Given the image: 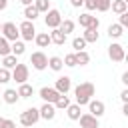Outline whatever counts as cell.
<instances>
[{"mask_svg": "<svg viewBox=\"0 0 128 128\" xmlns=\"http://www.w3.org/2000/svg\"><path fill=\"white\" fill-rule=\"evenodd\" d=\"M94 94H96V88H94L92 82H82V84H78V86L74 88V96H76V104H78V106L88 104Z\"/></svg>", "mask_w": 128, "mask_h": 128, "instance_id": "6da1fadb", "label": "cell"}, {"mask_svg": "<svg viewBox=\"0 0 128 128\" xmlns=\"http://www.w3.org/2000/svg\"><path fill=\"white\" fill-rule=\"evenodd\" d=\"M0 128H4V118H0Z\"/></svg>", "mask_w": 128, "mask_h": 128, "instance_id": "f6af8a7d", "label": "cell"}, {"mask_svg": "<svg viewBox=\"0 0 128 128\" xmlns=\"http://www.w3.org/2000/svg\"><path fill=\"white\" fill-rule=\"evenodd\" d=\"M108 56L112 62H124L126 60V52H124V46L118 44V42H112L108 46Z\"/></svg>", "mask_w": 128, "mask_h": 128, "instance_id": "277c9868", "label": "cell"}, {"mask_svg": "<svg viewBox=\"0 0 128 128\" xmlns=\"http://www.w3.org/2000/svg\"><path fill=\"white\" fill-rule=\"evenodd\" d=\"M38 94H40V98H42L44 102H48V104H54V102L58 100V96H60V94H58L54 88H50V86H42Z\"/></svg>", "mask_w": 128, "mask_h": 128, "instance_id": "8fae6325", "label": "cell"}, {"mask_svg": "<svg viewBox=\"0 0 128 128\" xmlns=\"http://www.w3.org/2000/svg\"><path fill=\"white\" fill-rule=\"evenodd\" d=\"M8 42H16L20 38V32H18V26L14 22H4L2 24V32H0Z\"/></svg>", "mask_w": 128, "mask_h": 128, "instance_id": "3957f363", "label": "cell"}, {"mask_svg": "<svg viewBox=\"0 0 128 128\" xmlns=\"http://www.w3.org/2000/svg\"><path fill=\"white\" fill-rule=\"evenodd\" d=\"M8 54H10V42L4 36H0V56H8Z\"/></svg>", "mask_w": 128, "mask_h": 128, "instance_id": "4dcf8cb0", "label": "cell"}, {"mask_svg": "<svg viewBox=\"0 0 128 128\" xmlns=\"http://www.w3.org/2000/svg\"><path fill=\"white\" fill-rule=\"evenodd\" d=\"M66 114H68L70 120H78L82 112H80V106H78V104H70V106L66 108Z\"/></svg>", "mask_w": 128, "mask_h": 128, "instance_id": "83f0119b", "label": "cell"}, {"mask_svg": "<svg viewBox=\"0 0 128 128\" xmlns=\"http://www.w3.org/2000/svg\"><path fill=\"white\" fill-rule=\"evenodd\" d=\"M44 22H46L48 28H58L60 22H62V14H60V10L50 8V10L46 12V16H44Z\"/></svg>", "mask_w": 128, "mask_h": 128, "instance_id": "52a82bcc", "label": "cell"}, {"mask_svg": "<svg viewBox=\"0 0 128 128\" xmlns=\"http://www.w3.org/2000/svg\"><path fill=\"white\" fill-rule=\"evenodd\" d=\"M20 128H26V126H20Z\"/></svg>", "mask_w": 128, "mask_h": 128, "instance_id": "7dc6e473", "label": "cell"}, {"mask_svg": "<svg viewBox=\"0 0 128 128\" xmlns=\"http://www.w3.org/2000/svg\"><path fill=\"white\" fill-rule=\"evenodd\" d=\"M50 34V42L52 44H56V46H64V42H66V34L60 30V28H52V32H48Z\"/></svg>", "mask_w": 128, "mask_h": 128, "instance_id": "9a60e30c", "label": "cell"}, {"mask_svg": "<svg viewBox=\"0 0 128 128\" xmlns=\"http://www.w3.org/2000/svg\"><path fill=\"white\" fill-rule=\"evenodd\" d=\"M10 74H12V80H16V84H24V82L28 80V74H30V72H28V66H26V64H20V62H18Z\"/></svg>", "mask_w": 128, "mask_h": 128, "instance_id": "8992f818", "label": "cell"}, {"mask_svg": "<svg viewBox=\"0 0 128 128\" xmlns=\"http://www.w3.org/2000/svg\"><path fill=\"white\" fill-rule=\"evenodd\" d=\"M120 100H122V104H128V88H124L120 92Z\"/></svg>", "mask_w": 128, "mask_h": 128, "instance_id": "74e56055", "label": "cell"}, {"mask_svg": "<svg viewBox=\"0 0 128 128\" xmlns=\"http://www.w3.org/2000/svg\"><path fill=\"white\" fill-rule=\"evenodd\" d=\"M6 6H8V0H0V12L6 10Z\"/></svg>", "mask_w": 128, "mask_h": 128, "instance_id": "b9f144b4", "label": "cell"}, {"mask_svg": "<svg viewBox=\"0 0 128 128\" xmlns=\"http://www.w3.org/2000/svg\"><path fill=\"white\" fill-rule=\"evenodd\" d=\"M48 68L54 70V72H60V70L64 68L62 58H60V56H50V58H48Z\"/></svg>", "mask_w": 128, "mask_h": 128, "instance_id": "7402d4cb", "label": "cell"}, {"mask_svg": "<svg viewBox=\"0 0 128 128\" xmlns=\"http://www.w3.org/2000/svg\"><path fill=\"white\" fill-rule=\"evenodd\" d=\"M110 4H112V0H96V10L98 12H108Z\"/></svg>", "mask_w": 128, "mask_h": 128, "instance_id": "1f68e13d", "label": "cell"}, {"mask_svg": "<svg viewBox=\"0 0 128 128\" xmlns=\"http://www.w3.org/2000/svg\"><path fill=\"white\" fill-rule=\"evenodd\" d=\"M74 26H76V24H74V20L66 18V20H62V22H60V26H58V28H60V30H62V32L68 36L70 32H74Z\"/></svg>", "mask_w": 128, "mask_h": 128, "instance_id": "4316f807", "label": "cell"}, {"mask_svg": "<svg viewBox=\"0 0 128 128\" xmlns=\"http://www.w3.org/2000/svg\"><path fill=\"white\" fill-rule=\"evenodd\" d=\"M122 84H124V86H128V72H124V74H122Z\"/></svg>", "mask_w": 128, "mask_h": 128, "instance_id": "60d3db41", "label": "cell"}, {"mask_svg": "<svg viewBox=\"0 0 128 128\" xmlns=\"http://www.w3.org/2000/svg\"><path fill=\"white\" fill-rule=\"evenodd\" d=\"M18 64V58L14 54H8V56H2V68L6 70H14V66Z\"/></svg>", "mask_w": 128, "mask_h": 128, "instance_id": "603a6c76", "label": "cell"}, {"mask_svg": "<svg viewBox=\"0 0 128 128\" xmlns=\"http://www.w3.org/2000/svg\"><path fill=\"white\" fill-rule=\"evenodd\" d=\"M118 24H120L122 28H126V26H128V12L120 14V18H118Z\"/></svg>", "mask_w": 128, "mask_h": 128, "instance_id": "d590c367", "label": "cell"}, {"mask_svg": "<svg viewBox=\"0 0 128 128\" xmlns=\"http://www.w3.org/2000/svg\"><path fill=\"white\" fill-rule=\"evenodd\" d=\"M82 38H84L86 44H94V42H98L100 34H98V30H94V28H86L84 34H82Z\"/></svg>", "mask_w": 128, "mask_h": 128, "instance_id": "2e32d148", "label": "cell"}, {"mask_svg": "<svg viewBox=\"0 0 128 128\" xmlns=\"http://www.w3.org/2000/svg\"><path fill=\"white\" fill-rule=\"evenodd\" d=\"M16 92H18V96H20V98H30V96L34 94V88H32L28 82H24V84H20V86H18V90H16Z\"/></svg>", "mask_w": 128, "mask_h": 128, "instance_id": "cb8c5ba5", "label": "cell"}, {"mask_svg": "<svg viewBox=\"0 0 128 128\" xmlns=\"http://www.w3.org/2000/svg\"><path fill=\"white\" fill-rule=\"evenodd\" d=\"M74 54H76V64L86 66V64L90 62V54H88L86 50H80V52H74Z\"/></svg>", "mask_w": 128, "mask_h": 128, "instance_id": "f1b7e54d", "label": "cell"}, {"mask_svg": "<svg viewBox=\"0 0 128 128\" xmlns=\"http://www.w3.org/2000/svg\"><path fill=\"white\" fill-rule=\"evenodd\" d=\"M110 8H112V12L114 14H124V12H128V4L124 2V0H114L112 4H110Z\"/></svg>", "mask_w": 128, "mask_h": 128, "instance_id": "d6986e66", "label": "cell"}, {"mask_svg": "<svg viewBox=\"0 0 128 128\" xmlns=\"http://www.w3.org/2000/svg\"><path fill=\"white\" fill-rule=\"evenodd\" d=\"M30 64H32V68H36V70H44V68H48V56L44 54V52H32V56H30Z\"/></svg>", "mask_w": 128, "mask_h": 128, "instance_id": "9c48e42d", "label": "cell"}, {"mask_svg": "<svg viewBox=\"0 0 128 128\" xmlns=\"http://www.w3.org/2000/svg\"><path fill=\"white\" fill-rule=\"evenodd\" d=\"M40 120V112H38V108H26L22 114H20V124L22 126H26V128H32L36 122Z\"/></svg>", "mask_w": 128, "mask_h": 128, "instance_id": "7a4b0ae2", "label": "cell"}, {"mask_svg": "<svg viewBox=\"0 0 128 128\" xmlns=\"http://www.w3.org/2000/svg\"><path fill=\"white\" fill-rule=\"evenodd\" d=\"M72 48H74L76 52L84 50V48H86V42H84V38H82V36H80V38H74V40H72Z\"/></svg>", "mask_w": 128, "mask_h": 128, "instance_id": "836d02e7", "label": "cell"}, {"mask_svg": "<svg viewBox=\"0 0 128 128\" xmlns=\"http://www.w3.org/2000/svg\"><path fill=\"white\" fill-rule=\"evenodd\" d=\"M2 98H4L6 104H16V102L20 100V96H18V92H16L14 88H6L4 94H2Z\"/></svg>", "mask_w": 128, "mask_h": 128, "instance_id": "e0dca14e", "label": "cell"}, {"mask_svg": "<svg viewBox=\"0 0 128 128\" xmlns=\"http://www.w3.org/2000/svg\"><path fill=\"white\" fill-rule=\"evenodd\" d=\"M12 80V74H10V70H6V68H0V84H8Z\"/></svg>", "mask_w": 128, "mask_h": 128, "instance_id": "e575fe53", "label": "cell"}, {"mask_svg": "<svg viewBox=\"0 0 128 128\" xmlns=\"http://www.w3.org/2000/svg\"><path fill=\"white\" fill-rule=\"evenodd\" d=\"M122 114H124V116H128V104H124V106H122Z\"/></svg>", "mask_w": 128, "mask_h": 128, "instance_id": "7bdbcfd3", "label": "cell"}, {"mask_svg": "<svg viewBox=\"0 0 128 128\" xmlns=\"http://www.w3.org/2000/svg\"><path fill=\"white\" fill-rule=\"evenodd\" d=\"M70 4L74 8H80V6H84V0H70Z\"/></svg>", "mask_w": 128, "mask_h": 128, "instance_id": "ab89813d", "label": "cell"}, {"mask_svg": "<svg viewBox=\"0 0 128 128\" xmlns=\"http://www.w3.org/2000/svg\"><path fill=\"white\" fill-rule=\"evenodd\" d=\"M34 42H36V46H38V48H46L48 44H52V42H50V34H48V32H40V34H36V36H34Z\"/></svg>", "mask_w": 128, "mask_h": 128, "instance_id": "ac0fdd59", "label": "cell"}, {"mask_svg": "<svg viewBox=\"0 0 128 128\" xmlns=\"http://www.w3.org/2000/svg\"><path fill=\"white\" fill-rule=\"evenodd\" d=\"M62 62H64V66H70V68L78 66V64H76V54H74V52H72V54H66V56L62 58Z\"/></svg>", "mask_w": 128, "mask_h": 128, "instance_id": "d6a6232c", "label": "cell"}, {"mask_svg": "<svg viewBox=\"0 0 128 128\" xmlns=\"http://www.w3.org/2000/svg\"><path fill=\"white\" fill-rule=\"evenodd\" d=\"M54 90H56L58 94H68V92L72 90V80H70V76H60V78H56Z\"/></svg>", "mask_w": 128, "mask_h": 128, "instance_id": "30bf717a", "label": "cell"}, {"mask_svg": "<svg viewBox=\"0 0 128 128\" xmlns=\"http://www.w3.org/2000/svg\"><path fill=\"white\" fill-rule=\"evenodd\" d=\"M4 128H16V122H14V120L4 118Z\"/></svg>", "mask_w": 128, "mask_h": 128, "instance_id": "f35d334b", "label": "cell"}, {"mask_svg": "<svg viewBox=\"0 0 128 128\" xmlns=\"http://www.w3.org/2000/svg\"><path fill=\"white\" fill-rule=\"evenodd\" d=\"M86 10H96V0H84Z\"/></svg>", "mask_w": 128, "mask_h": 128, "instance_id": "8d00e7d4", "label": "cell"}, {"mask_svg": "<svg viewBox=\"0 0 128 128\" xmlns=\"http://www.w3.org/2000/svg\"><path fill=\"white\" fill-rule=\"evenodd\" d=\"M68 106H70V98H68L66 94H60L58 100L54 102V108H56V110H66Z\"/></svg>", "mask_w": 128, "mask_h": 128, "instance_id": "484cf974", "label": "cell"}, {"mask_svg": "<svg viewBox=\"0 0 128 128\" xmlns=\"http://www.w3.org/2000/svg\"><path fill=\"white\" fill-rule=\"evenodd\" d=\"M0 32H2V24H0Z\"/></svg>", "mask_w": 128, "mask_h": 128, "instance_id": "bcb514c9", "label": "cell"}, {"mask_svg": "<svg viewBox=\"0 0 128 128\" xmlns=\"http://www.w3.org/2000/svg\"><path fill=\"white\" fill-rule=\"evenodd\" d=\"M122 34H124V28H122V26H120L118 22H116V24H110V26H108V36H110V38H120Z\"/></svg>", "mask_w": 128, "mask_h": 128, "instance_id": "d4e9b609", "label": "cell"}, {"mask_svg": "<svg viewBox=\"0 0 128 128\" xmlns=\"http://www.w3.org/2000/svg\"><path fill=\"white\" fill-rule=\"evenodd\" d=\"M38 112H40V118H42V120H54V116H56L54 104H48V102H44V104L38 108Z\"/></svg>", "mask_w": 128, "mask_h": 128, "instance_id": "4fadbf2b", "label": "cell"}, {"mask_svg": "<svg viewBox=\"0 0 128 128\" xmlns=\"http://www.w3.org/2000/svg\"><path fill=\"white\" fill-rule=\"evenodd\" d=\"M88 114H92L94 118H100V116H104V112H106V106H104V102L102 100H90L88 102Z\"/></svg>", "mask_w": 128, "mask_h": 128, "instance_id": "7c38bea8", "label": "cell"}, {"mask_svg": "<svg viewBox=\"0 0 128 128\" xmlns=\"http://www.w3.org/2000/svg\"><path fill=\"white\" fill-rule=\"evenodd\" d=\"M78 24L86 30V28H94V30H98V26H100V20L96 18V16H92V14H88V12H84V14H80L78 16Z\"/></svg>", "mask_w": 128, "mask_h": 128, "instance_id": "ba28073f", "label": "cell"}, {"mask_svg": "<svg viewBox=\"0 0 128 128\" xmlns=\"http://www.w3.org/2000/svg\"><path fill=\"white\" fill-rule=\"evenodd\" d=\"M80 126L82 128H100V122H98V118H94L92 114H80Z\"/></svg>", "mask_w": 128, "mask_h": 128, "instance_id": "5bb4252c", "label": "cell"}, {"mask_svg": "<svg viewBox=\"0 0 128 128\" xmlns=\"http://www.w3.org/2000/svg\"><path fill=\"white\" fill-rule=\"evenodd\" d=\"M34 8L38 10V12H48L50 10V0H34Z\"/></svg>", "mask_w": 128, "mask_h": 128, "instance_id": "f546056e", "label": "cell"}, {"mask_svg": "<svg viewBox=\"0 0 128 128\" xmlns=\"http://www.w3.org/2000/svg\"><path fill=\"white\" fill-rule=\"evenodd\" d=\"M24 52H26V46H24V42H22V40H16V42H12V44H10V54H14L16 58H18V56H22Z\"/></svg>", "mask_w": 128, "mask_h": 128, "instance_id": "44dd1931", "label": "cell"}, {"mask_svg": "<svg viewBox=\"0 0 128 128\" xmlns=\"http://www.w3.org/2000/svg\"><path fill=\"white\" fill-rule=\"evenodd\" d=\"M38 16H40V12L34 8V4H30V6H24V20H28V22H34Z\"/></svg>", "mask_w": 128, "mask_h": 128, "instance_id": "ffe728a7", "label": "cell"}, {"mask_svg": "<svg viewBox=\"0 0 128 128\" xmlns=\"http://www.w3.org/2000/svg\"><path fill=\"white\" fill-rule=\"evenodd\" d=\"M34 0H20V4H24V6H30Z\"/></svg>", "mask_w": 128, "mask_h": 128, "instance_id": "ee69618b", "label": "cell"}, {"mask_svg": "<svg viewBox=\"0 0 128 128\" xmlns=\"http://www.w3.org/2000/svg\"><path fill=\"white\" fill-rule=\"evenodd\" d=\"M18 32H20L22 40H26V42L34 40V36H36V28H34V22H28V20H24V22L18 26Z\"/></svg>", "mask_w": 128, "mask_h": 128, "instance_id": "5b68a950", "label": "cell"}]
</instances>
